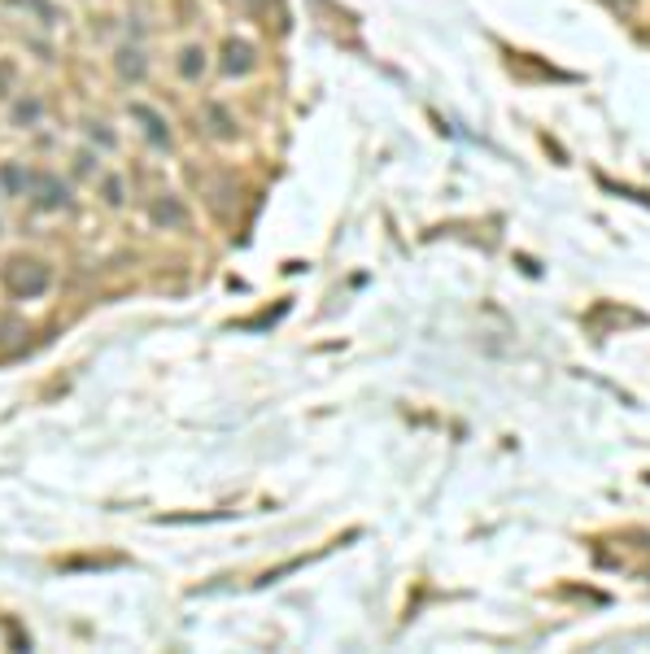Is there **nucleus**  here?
Masks as SVG:
<instances>
[{"mask_svg":"<svg viewBox=\"0 0 650 654\" xmlns=\"http://www.w3.org/2000/svg\"><path fill=\"white\" fill-rule=\"evenodd\" d=\"M92 136H97V145H114V136H109L100 122H92Z\"/></svg>","mask_w":650,"mask_h":654,"instance_id":"4468645a","label":"nucleus"},{"mask_svg":"<svg viewBox=\"0 0 650 654\" xmlns=\"http://www.w3.org/2000/svg\"><path fill=\"white\" fill-rule=\"evenodd\" d=\"M205 118H210V131H214V136H232V118H227L218 105H210V109H205Z\"/></svg>","mask_w":650,"mask_h":654,"instance_id":"1a4fd4ad","label":"nucleus"},{"mask_svg":"<svg viewBox=\"0 0 650 654\" xmlns=\"http://www.w3.org/2000/svg\"><path fill=\"white\" fill-rule=\"evenodd\" d=\"M153 218L157 223H184V205L175 201V197H162V201L153 205Z\"/></svg>","mask_w":650,"mask_h":654,"instance_id":"0eeeda50","label":"nucleus"},{"mask_svg":"<svg viewBox=\"0 0 650 654\" xmlns=\"http://www.w3.org/2000/svg\"><path fill=\"white\" fill-rule=\"evenodd\" d=\"M40 118V101H18L13 105V122H36Z\"/></svg>","mask_w":650,"mask_h":654,"instance_id":"9b49d317","label":"nucleus"},{"mask_svg":"<svg viewBox=\"0 0 650 654\" xmlns=\"http://www.w3.org/2000/svg\"><path fill=\"white\" fill-rule=\"evenodd\" d=\"M131 118H140V122H145V136H149L157 149H170V131H166L162 114H153L149 105H131Z\"/></svg>","mask_w":650,"mask_h":654,"instance_id":"20e7f679","label":"nucleus"},{"mask_svg":"<svg viewBox=\"0 0 650 654\" xmlns=\"http://www.w3.org/2000/svg\"><path fill=\"white\" fill-rule=\"evenodd\" d=\"M201 70H205L201 49H184V52H179V75H184V79H201Z\"/></svg>","mask_w":650,"mask_h":654,"instance_id":"6e6552de","label":"nucleus"},{"mask_svg":"<svg viewBox=\"0 0 650 654\" xmlns=\"http://www.w3.org/2000/svg\"><path fill=\"white\" fill-rule=\"evenodd\" d=\"M4 284H9L13 297H40L49 288V266L36 262V257H18V262H9Z\"/></svg>","mask_w":650,"mask_h":654,"instance_id":"f257e3e1","label":"nucleus"},{"mask_svg":"<svg viewBox=\"0 0 650 654\" xmlns=\"http://www.w3.org/2000/svg\"><path fill=\"white\" fill-rule=\"evenodd\" d=\"M9 4H27V9H36L40 18H52V4H49V0H9Z\"/></svg>","mask_w":650,"mask_h":654,"instance_id":"ddd939ff","label":"nucleus"},{"mask_svg":"<svg viewBox=\"0 0 650 654\" xmlns=\"http://www.w3.org/2000/svg\"><path fill=\"white\" fill-rule=\"evenodd\" d=\"M624 4H629V0H624Z\"/></svg>","mask_w":650,"mask_h":654,"instance_id":"2eb2a0df","label":"nucleus"},{"mask_svg":"<svg viewBox=\"0 0 650 654\" xmlns=\"http://www.w3.org/2000/svg\"><path fill=\"white\" fill-rule=\"evenodd\" d=\"M0 188H4L9 197H22V193L31 188V175H27L22 166H13V162H4V166H0Z\"/></svg>","mask_w":650,"mask_h":654,"instance_id":"39448f33","label":"nucleus"},{"mask_svg":"<svg viewBox=\"0 0 650 654\" xmlns=\"http://www.w3.org/2000/svg\"><path fill=\"white\" fill-rule=\"evenodd\" d=\"M75 175H83V179L97 175V157H92V153H79V157H75Z\"/></svg>","mask_w":650,"mask_h":654,"instance_id":"f8f14e48","label":"nucleus"},{"mask_svg":"<svg viewBox=\"0 0 650 654\" xmlns=\"http://www.w3.org/2000/svg\"><path fill=\"white\" fill-rule=\"evenodd\" d=\"M31 193H36V205L40 209H66L70 205V193L57 175H31Z\"/></svg>","mask_w":650,"mask_h":654,"instance_id":"7ed1b4c3","label":"nucleus"},{"mask_svg":"<svg viewBox=\"0 0 650 654\" xmlns=\"http://www.w3.org/2000/svg\"><path fill=\"white\" fill-rule=\"evenodd\" d=\"M218 66H223V75L241 79V75H250L253 66H258V49H253L250 40H227L223 52H218Z\"/></svg>","mask_w":650,"mask_h":654,"instance_id":"f03ea898","label":"nucleus"},{"mask_svg":"<svg viewBox=\"0 0 650 654\" xmlns=\"http://www.w3.org/2000/svg\"><path fill=\"white\" fill-rule=\"evenodd\" d=\"M118 75H123V79H140V75H145L140 49H118Z\"/></svg>","mask_w":650,"mask_h":654,"instance_id":"423d86ee","label":"nucleus"},{"mask_svg":"<svg viewBox=\"0 0 650 654\" xmlns=\"http://www.w3.org/2000/svg\"><path fill=\"white\" fill-rule=\"evenodd\" d=\"M100 193H105V201H109V205H123V193H127V188H123V179H118V175H109V179L100 184Z\"/></svg>","mask_w":650,"mask_h":654,"instance_id":"9d476101","label":"nucleus"}]
</instances>
